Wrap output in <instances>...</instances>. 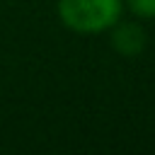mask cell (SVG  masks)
Masks as SVG:
<instances>
[{"instance_id": "7a4b0ae2", "label": "cell", "mask_w": 155, "mask_h": 155, "mask_svg": "<svg viewBox=\"0 0 155 155\" xmlns=\"http://www.w3.org/2000/svg\"><path fill=\"white\" fill-rule=\"evenodd\" d=\"M111 44H114V48L119 51V53H124V56H136V53H140L143 51V46H145V31L138 27V24H119L116 27V31H114V36H111Z\"/></svg>"}, {"instance_id": "6da1fadb", "label": "cell", "mask_w": 155, "mask_h": 155, "mask_svg": "<svg viewBox=\"0 0 155 155\" xmlns=\"http://www.w3.org/2000/svg\"><path fill=\"white\" fill-rule=\"evenodd\" d=\"M58 12L75 31H102L119 19L121 0H58Z\"/></svg>"}, {"instance_id": "3957f363", "label": "cell", "mask_w": 155, "mask_h": 155, "mask_svg": "<svg viewBox=\"0 0 155 155\" xmlns=\"http://www.w3.org/2000/svg\"><path fill=\"white\" fill-rule=\"evenodd\" d=\"M128 5L140 17H155V0H128Z\"/></svg>"}]
</instances>
